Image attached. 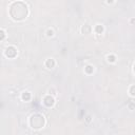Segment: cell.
<instances>
[{
	"label": "cell",
	"instance_id": "cell-1",
	"mask_svg": "<svg viewBox=\"0 0 135 135\" xmlns=\"http://www.w3.org/2000/svg\"><path fill=\"white\" fill-rule=\"evenodd\" d=\"M27 13H28L27 6L21 1L15 2L11 5L9 14L13 17V19H15V20H21V19L25 18L27 16Z\"/></svg>",
	"mask_w": 135,
	"mask_h": 135
},
{
	"label": "cell",
	"instance_id": "cell-2",
	"mask_svg": "<svg viewBox=\"0 0 135 135\" xmlns=\"http://www.w3.org/2000/svg\"><path fill=\"white\" fill-rule=\"evenodd\" d=\"M30 124L34 129H40L44 124V118L40 114H34L30 119Z\"/></svg>",
	"mask_w": 135,
	"mask_h": 135
},
{
	"label": "cell",
	"instance_id": "cell-3",
	"mask_svg": "<svg viewBox=\"0 0 135 135\" xmlns=\"http://www.w3.org/2000/svg\"><path fill=\"white\" fill-rule=\"evenodd\" d=\"M16 54H17V51H16V49H15L14 46H8V47H6V50H5V55H6V57L13 58V57L16 56Z\"/></svg>",
	"mask_w": 135,
	"mask_h": 135
},
{
	"label": "cell",
	"instance_id": "cell-4",
	"mask_svg": "<svg viewBox=\"0 0 135 135\" xmlns=\"http://www.w3.org/2000/svg\"><path fill=\"white\" fill-rule=\"evenodd\" d=\"M43 102H44V104H45V105L51 107V105H53V104H54V98H53V97H51V96H46V97H44Z\"/></svg>",
	"mask_w": 135,
	"mask_h": 135
},
{
	"label": "cell",
	"instance_id": "cell-5",
	"mask_svg": "<svg viewBox=\"0 0 135 135\" xmlns=\"http://www.w3.org/2000/svg\"><path fill=\"white\" fill-rule=\"evenodd\" d=\"M45 65H46V68L52 69V68H54V65H55V61H54L53 59H47L46 62H45Z\"/></svg>",
	"mask_w": 135,
	"mask_h": 135
},
{
	"label": "cell",
	"instance_id": "cell-6",
	"mask_svg": "<svg viewBox=\"0 0 135 135\" xmlns=\"http://www.w3.org/2000/svg\"><path fill=\"white\" fill-rule=\"evenodd\" d=\"M90 31H91L90 25H88V24L83 25V27H82V33H83V34H89V33H90Z\"/></svg>",
	"mask_w": 135,
	"mask_h": 135
},
{
	"label": "cell",
	"instance_id": "cell-7",
	"mask_svg": "<svg viewBox=\"0 0 135 135\" xmlns=\"http://www.w3.org/2000/svg\"><path fill=\"white\" fill-rule=\"evenodd\" d=\"M30 98H31V95H30L28 92H24V93L22 94V99H23V100L27 101V100H30Z\"/></svg>",
	"mask_w": 135,
	"mask_h": 135
},
{
	"label": "cell",
	"instance_id": "cell-8",
	"mask_svg": "<svg viewBox=\"0 0 135 135\" xmlns=\"http://www.w3.org/2000/svg\"><path fill=\"white\" fill-rule=\"evenodd\" d=\"M95 31H96L97 34H101V33L103 32V27H102L101 25H97V26L95 27Z\"/></svg>",
	"mask_w": 135,
	"mask_h": 135
},
{
	"label": "cell",
	"instance_id": "cell-9",
	"mask_svg": "<svg viewBox=\"0 0 135 135\" xmlns=\"http://www.w3.org/2000/svg\"><path fill=\"white\" fill-rule=\"evenodd\" d=\"M85 72H86V73H89V74H90V73H92V72H93V66L88 65V66L85 68Z\"/></svg>",
	"mask_w": 135,
	"mask_h": 135
},
{
	"label": "cell",
	"instance_id": "cell-10",
	"mask_svg": "<svg viewBox=\"0 0 135 135\" xmlns=\"http://www.w3.org/2000/svg\"><path fill=\"white\" fill-rule=\"evenodd\" d=\"M4 37H5V33H4V31L0 30V40H3Z\"/></svg>",
	"mask_w": 135,
	"mask_h": 135
},
{
	"label": "cell",
	"instance_id": "cell-11",
	"mask_svg": "<svg viewBox=\"0 0 135 135\" xmlns=\"http://www.w3.org/2000/svg\"><path fill=\"white\" fill-rule=\"evenodd\" d=\"M108 60H109L110 62H114V61H115V56H113V55L108 56Z\"/></svg>",
	"mask_w": 135,
	"mask_h": 135
},
{
	"label": "cell",
	"instance_id": "cell-12",
	"mask_svg": "<svg viewBox=\"0 0 135 135\" xmlns=\"http://www.w3.org/2000/svg\"><path fill=\"white\" fill-rule=\"evenodd\" d=\"M134 89H135V86L132 85V86H131V95H132V96H134V94H135V93H134Z\"/></svg>",
	"mask_w": 135,
	"mask_h": 135
},
{
	"label": "cell",
	"instance_id": "cell-13",
	"mask_svg": "<svg viewBox=\"0 0 135 135\" xmlns=\"http://www.w3.org/2000/svg\"><path fill=\"white\" fill-rule=\"evenodd\" d=\"M47 36H53V31L52 30H49L47 31Z\"/></svg>",
	"mask_w": 135,
	"mask_h": 135
},
{
	"label": "cell",
	"instance_id": "cell-14",
	"mask_svg": "<svg viewBox=\"0 0 135 135\" xmlns=\"http://www.w3.org/2000/svg\"><path fill=\"white\" fill-rule=\"evenodd\" d=\"M108 3H113V0H107Z\"/></svg>",
	"mask_w": 135,
	"mask_h": 135
}]
</instances>
